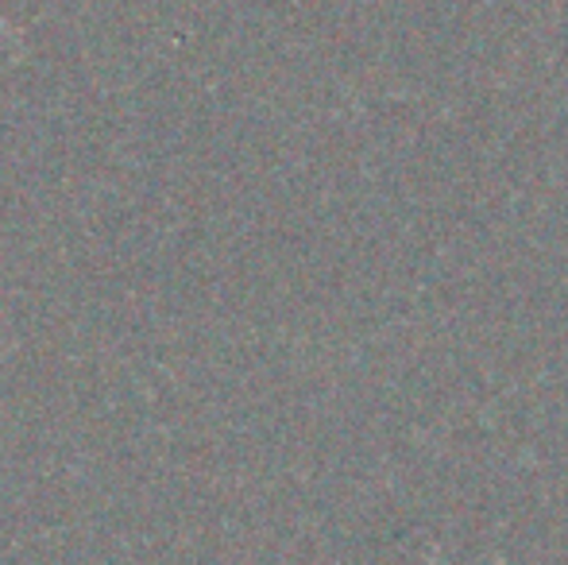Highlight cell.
<instances>
[{
  "mask_svg": "<svg viewBox=\"0 0 568 565\" xmlns=\"http://www.w3.org/2000/svg\"><path fill=\"white\" fill-rule=\"evenodd\" d=\"M0 28H4V23H0Z\"/></svg>",
  "mask_w": 568,
  "mask_h": 565,
  "instance_id": "1",
  "label": "cell"
}]
</instances>
